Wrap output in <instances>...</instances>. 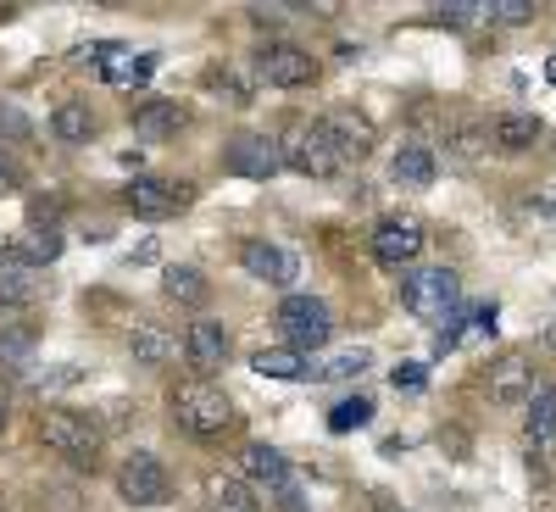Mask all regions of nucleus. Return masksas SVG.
Listing matches in <instances>:
<instances>
[{"label": "nucleus", "instance_id": "46", "mask_svg": "<svg viewBox=\"0 0 556 512\" xmlns=\"http://www.w3.org/2000/svg\"><path fill=\"white\" fill-rule=\"evenodd\" d=\"M551 346H556V329H551Z\"/></svg>", "mask_w": 556, "mask_h": 512}, {"label": "nucleus", "instance_id": "9", "mask_svg": "<svg viewBox=\"0 0 556 512\" xmlns=\"http://www.w3.org/2000/svg\"><path fill=\"white\" fill-rule=\"evenodd\" d=\"M184 362H190V374L195 379H212V374H223V362H228V329L223 323H212V317H201V323H190L184 329Z\"/></svg>", "mask_w": 556, "mask_h": 512}, {"label": "nucleus", "instance_id": "37", "mask_svg": "<svg viewBox=\"0 0 556 512\" xmlns=\"http://www.w3.org/2000/svg\"><path fill=\"white\" fill-rule=\"evenodd\" d=\"M56 217H62V201L56 196H34L28 201V228H56Z\"/></svg>", "mask_w": 556, "mask_h": 512}, {"label": "nucleus", "instance_id": "31", "mask_svg": "<svg viewBox=\"0 0 556 512\" xmlns=\"http://www.w3.org/2000/svg\"><path fill=\"white\" fill-rule=\"evenodd\" d=\"M367 417H374V401L367 396H345L334 412H329V435H351V429H367Z\"/></svg>", "mask_w": 556, "mask_h": 512}, {"label": "nucleus", "instance_id": "4", "mask_svg": "<svg viewBox=\"0 0 556 512\" xmlns=\"http://www.w3.org/2000/svg\"><path fill=\"white\" fill-rule=\"evenodd\" d=\"M278 329H285V340H290V351H323L329 346V335H334V317H329V307H323L317 296H285L278 301Z\"/></svg>", "mask_w": 556, "mask_h": 512}, {"label": "nucleus", "instance_id": "11", "mask_svg": "<svg viewBox=\"0 0 556 512\" xmlns=\"http://www.w3.org/2000/svg\"><path fill=\"white\" fill-rule=\"evenodd\" d=\"M424 223H412V217H390V223H379L374 228V257L384 262V267H406V262H417L424 257Z\"/></svg>", "mask_w": 556, "mask_h": 512}, {"label": "nucleus", "instance_id": "45", "mask_svg": "<svg viewBox=\"0 0 556 512\" xmlns=\"http://www.w3.org/2000/svg\"><path fill=\"white\" fill-rule=\"evenodd\" d=\"M545 78H551V84H556V57H551V62H545Z\"/></svg>", "mask_w": 556, "mask_h": 512}, {"label": "nucleus", "instance_id": "40", "mask_svg": "<svg viewBox=\"0 0 556 512\" xmlns=\"http://www.w3.org/2000/svg\"><path fill=\"white\" fill-rule=\"evenodd\" d=\"M278 512H306V496L295 485H285V490H278Z\"/></svg>", "mask_w": 556, "mask_h": 512}, {"label": "nucleus", "instance_id": "25", "mask_svg": "<svg viewBox=\"0 0 556 512\" xmlns=\"http://www.w3.org/2000/svg\"><path fill=\"white\" fill-rule=\"evenodd\" d=\"M34 346H39V335L28 329V323H12V329H0V367H7V374H28Z\"/></svg>", "mask_w": 556, "mask_h": 512}, {"label": "nucleus", "instance_id": "33", "mask_svg": "<svg viewBox=\"0 0 556 512\" xmlns=\"http://www.w3.org/2000/svg\"><path fill=\"white\" fill-rule=\"evenodd\" d=\"M84 374H78V367H51V374H28V390L34 396H56V390H73Z\"/></svg>", "mask_w": 556, "mask_h": 512}, {"label": "nucleus", "instance_id": "15", "mask_svg": "<svg viewBox=\"0 0 556 512\" xmlns=\"http://www.w3.org/2000/svg\"><path fill=\"white\" fill-rule=\"evenodd\" d=\"M240 474H245L251 485H262L267 496H278L285 485H295V479H290V457L278 451V446H267V440H251V446H245Z\"/></svg>", "mask_w": 556, "mask_h": 512}, {"label": "nucleus", "instance_id": "28", "mask_svg": "<svg viewBox=\"0 0 556 512\" xmlns=\"http://www.w3.org/2000/svg\"><path fill=\"white\" fill-rule=\"evenodd\" d=\"M367 362H374V351H367V346H345L334 357L312 362V379H356V374H367Z\"/></svg>", "mask_w": 556, "mask_h": 512}, {"label": "nucleus", "instance_id": "7", "mask_svg": "<svg viewBox=\"0 0 556 512\" xmlns=\"http://www.w3.org/2000/svg\"><path fill=\"white\" fill-rule=\"evenodd\" d=\"M223 167L235 173V178H273L278 167H285V146L267 134H235L228 139V151H223Z\"/></svg>", "mask_w": 556, "mask_h": 512}, {"label": "nucleus", "instance_id": "26", "mask_svg": "<svg viewBox=\"0 0 556 512\" xmlns=\"http://www.w3.org/2000/svg\"><path fill=\"white\" fill-rule=\"evenodd\" d=\"M51 134L67 139V146H84V139L96 134V112H89L84 101H62V107L51 112Z\"/></svg>", "mask_w": 556, "mask_h": 512}, {"label": "nucleus", "instance_id": "38", "mask_svg": "<svg viewBox=\"0 0 556 512\" xmlns=\"http://www.w3.org/2000/svg\"><path fill=\"white\" fill-rule=\"evenodd\" d=\"M462 323H468V312H451L440 329H434V357H445V351H456L462 346Z\"/></svg>", "mask_w": 556, "mask_h": 512}, {"label": "nucleus", "instance_id": "2", "mask_svg": "<svg viewBox=\"0 0 556 512\" xmlns=\"http://www.w3.org/2000/svg\"><path fill=\"white\" fill-rule=\"evenodd\" d=\"M173 424L190 435V440H223L235 429V407L212 379H184L173 390Z\"/></svg>", "mask_w": 556, "mask_h": 512}, {"label": "nucleus", "instance_id": "30", "mask_svg": "<svg viewBox=\"0 0 556 512\" xmlns=\"http://www.w3.org/2000/svg\"><path fill=\"white\" fill-rule=\"evenodd\" d=\"M34 301H39V285H34L28 267H7V273H0V307L23 312V307H34Z\"/></svg>", "mask_w": 556, "mask_h": 512}, {"label": "nucleus", "instance_id": "8", "mask_svg": "<svg viewBox=\"0 0 556 512\" xmlns=\"http://www.w3.org/2000/svg\"><path fill=\"white\" fill-rule=\"evenodd\" d=\"M256 78L273 84V89H306L317 78V62H312V51H301V45H267V51L256 57Z\"/></svg>", "mask_w": 556, "mask_h": 512}, {"label": "nucleus", "instance_id": "3", "mask_svg": "<svg viewBox=\"0 0 556 512\" xmlns=\"http://www.w3.org/2000/svg\"><path fill=\"white\" fill-rule=\"evenodd\" d=\"M285 167H295V173H306V178H334L345 162H340V146H334V134H329V123H295L285 139Z\"/></svg>", "mask_w": 556, "mask_h": 512}, {"label": "nucleus", "instance_id": "27", "mask_svg": "<svg viewBox=\"0 0 556 512\" xmlns=\"http://www.w3.org/2000/svg\"><path fill=\"white\" fill-rule=\"evenodd\" d=\"M523 412H529V417H523V429H529L534 446H540V440H556V385H540V390L529 396Z\"/></svg>", "mask_w": 556, "mask_h": 512}, {"label": "nucleus", "instance_id": "29", "mask_svg": "<svg viewBox=\"0 0 556 512\" xmlns=\"http://www.w3.org/2000/svg\"><path fill=\"white\" fill-rule=\"evenodd\" d=\"M206 512H256L245 479H212L206 485Z\"/></svg>", "mask_w": 556, "mask_h": 512}, {"label": "nucleus", "instance_id": "14", "mask_svg": "<svg viewBox=\"0 0 556 512\" xmlns=\"http://www.w3.org/2000/svg\"><path fill=\"white\" fill-rule=\"evenodd\" d=\"M440 151L451 157V162H479L484 151H490V123L484 117H473V112H456L451 123H445V134H440Z\"/></svg>", "mask_w": 556, "mask_h": 512}, {"label": "nucleus", "instance_id": "36", "mask_svg": "<svg viewBox=\"0 0 556 512\" xmlns=\"http://www.w3.org/2000/svg\"><path fill=\"white\" fill-rule=\"evenodd\" d=\"M151 73H156V57H134V62L106 67V78H112V84H146Z\"/></svg>", "mask_w": 556, "mask_h": 512}, {"label": "nucleus", "instance_id": "34", "mask_svg": "<svg viewBox=\"0 0 556 512\" xmlns=\"http://www.w3.org/2000/svg\"><path fill=\"white\" fill-rule=\"evenodd\" d=\"M473 17H484V7H468V0H451V7L429 12V23H440V28H468Z\"/></svg>", "mask_w": 556, "mask_h": 512}, {"label": "nucleus", "instance_id": "1", "mask_svg": "<svg viewBox=\"0 0 556 512\" xmlns=\"http://www.w3.org/2000/svg\"><path fill=\"white\" fill-rule=\"evenodd\" d=\"M39 440H45V451H56L62 462H73L84 474L101 462V424H96V412H84V407H45Z\"/></svg>", "mask_w": 556, "mask_h": 512}, {"label": "nucleus", "instance_id": "44", "mask_svg": "<svg viewBox=\"0 0 556 512\" xmlns=\"http://www.w3.org/2000/svg\"><path fill=\"white\" fill-rule=\"evenodd\" d=\"M7 412H12V407H7V396H0V435H7Z\"/></svg>", "mask_w": 556, "mask_h": 512}, {"label": "nucleus", "instance_id": "43", "mask_svg": "<svg viewBox=\"0 0 556 512\" xmlns=\"http://www.w3.org/2000/svg\"><path fill=\"white\" fill-rule=\"evenodd\" d=\"M7 267H17V246H12V240H0V273H7Z\"/></svg>", "mask_w": 556, "mask_h": 512}, {"label": "nucleus", "instance_id": "32", "mask_svg": "<svg viewBox=\"0 0 556 512\" xmlns=\"http://www.w3.org/2000/svg\"><path fill=\"white\" fill-rule=\"evenodd\" d=\"M484 17L501 23V28H529L534 23V7H529V0H490Z\"/></svg>", "mask_w": 556, "mask_h": 512}, {"label": "nucleus", "instance_id": "24", "mask_svg": "<svg viewBox=\"0 0 556 512\" xmlns=\"http://www.w3.org/2000/svg\"><path fill=\"white\" fill-rule=\"evenodd\" d=\"M128 357L139 367H162L173 357V335L156 329V323H134V329H128Z\"/></svg>", "mask_w": 556, "mask_h": 512}, {"label": "nucleus", "instance_id": "6", "mask_svg": "<svg viewBox=\"0 0 556 512\" xmlns=\"http://www.w3.org/2000/svg\"><path fill=\"white\" fill-rule=\"evenodd\" d=\"M117 496L128 507H156L167 501V462L156 451H128L117 462Z\"/></svg>", "mask_w": 556, "mask_h": 512}, {"label": "nucleus", "instance_id": "23", "mask_svg": "<svg viewBox=\"0 0 556 512\" xmlns=\"http://www.w3.org/2000/svg\"><path fill=\"white\" fill-rule=\"evenodd\" d=\"M17 246V267H28V273H39V267H51L56 257H62V235H56V228H28V235H17L12 240Z\"/></svg>", "mask_w": 556, "mask_h": 512}, {"label": "nucleus", "instance_id": "12", "mask_svg": "<svg viewBox=\"0 0 556 512\" xmlns=\"http://www.w3.org/2000/svg\"><path fill=\"white\" fill-rule=\"evenodd\" d=\"M240 267L251 278H262V285H295L301 257L285 246H267V240H240Z\"/></svg>", "mask_w": 556, "mask_h": 512}, {"label": "nucleus", "instance_id": "10", "mask_svg": "<svg viewBox=\"0 0 556 512\" xmlns=\"http://www.w3.org/2000/svg\"><path fill=\"white\" fill-rule=\"evenodd\" d=\"M195 201V190L190 184H162V178H134L128 190H123V207L134 212V217H173L178 207H190Z\"/></svg>", "mask_w": 556, "mask_h": 512}, {"label": "nucleus", "instance_id": "39", "mask_svg": "<svg viewBox=\"0 0 556 512\" xmlns=\"http://www.w3.org/2000/svg\"><path fill=\"white\" fill-rule=\"evenodd\" d=\"M390 385H395V390H424V385H429V367H424V362H401L395 374H390Z\"/></svg>", "mask_w": 556, "mask_h": 512}, {"label": "nucleus", "instance_id": "41", "mask_svg": "<svg viewBox=\"0 0 556 512\" xmlns=\"http://www.w3.org/2000/svg\"><path fill=\"white\" fill-rule=\"evenodd\" d=\"M17 184H23L17 167H12V162H0V196H17Z\"/></svg>", "mask_w": 556, "mask_h": 512}, {"label": "nucleus", "instance_id": "5", "mask_svg": "<svg viewBox=\"0 0 556 512\" xmlns=\"http://www.w3.org/2000/svg\"><path fill=\"white\" fill-rule=\"evenodd\" d=\"M462 301V278L451 267H417L401 278V307L417 317H445Z\"/></svg>", "mask_w": 556, "mask_h": 512}, {"label": "nucleus", "instance_id": "18", "mask_svg": "<svg viewBox=\"0 0 556 512\" xmlns=\"http://www.w3.org/2000/svg\"><path fill=\"white\" fill-rule=\"evenodd\" d=\"M334 134V146H340V162H362L367 151H374V123L356 117V112H334V117H323Z\"/></svg>", "mask_w": 556, "mask_h": 512}, {"label": "nucleus", "instance_id": "42", "mask_svg": "<svg viewBox=\"0 0 556 512\" xmlns=\"http://www.w3.org/2000/svg\"><path fill=\"white\" fill-rule=\"evenodd\" d=\"M128 262H134V267H146V262H156V246L146 240V246H139V251H128Z\"/></svg>", "mask_w": 556, "mask_h": 512}, {"label": "nucleus", "instance_id": "47", "mask_svg": "<svg viewBox=\"0 0 556 512\" xmlns=\"http://www.w3.org/2000/svg\"><path fill=\"white\" fill-rule=\"evenodd\" d=\"M0 512H7V507H0Z\"/></svg>", "mask_w": 556, "mask_h": 512}, {"label": "nucleus", "instance_id": "13", "mask_svg": "<svg viewBox=\"0 0 556 512\" xmlns=\"http://www.w3.org/2000/svg\"><path fill=\"white\" fill-rule=\"evenodd\" d=\"M484 390H490V401L495 407H529V396L540 390L534 385V374H529V357H501V362H490V374H484Z\"/></svg>", "mask_w": 556, "mask_h": 512}, {"label": "nucleus", "instance_id": "17", "mask_svg": "<svg viewBox=\"0 0 556 512\" xmlns=\"http://www.w3.org/2000/svg\"><path fill=\"white\" fill-rule=\"evenodd\" d=\"M162 296H167L173 307H190V312H201V307L212 301V285H206V273H201V267H190V262H173V267L162 273Z\"/></svg>", "mask_w": 556, "mask_h": 512}, {"label": "nucleus", "instance_id": "22", "mask_svg": "<svg viewBox=\"0 0 556 512\" xmlns=\"http://www.w3.org/2000/svg\"><path fill=\"white\" fill-rule=\"evenodd\" d=\"M206 89L223 96V101H235V107H245L256 96V73H245V62H217V67H206Z\"/></svg>", "mask_w": 556, "mask_h": 512}, {"label": "nucleus", "instance_id": "16", "mask_svg": "<svg viewBox=\"0 0 556 512\" xmlns=\"http://www.w3.org/2000/svg\"><path fill=\"white\" fill-rule=\"evenodd\" d=\"M490 146H495L501 157L534 151V146H540V117H534V112H501V117L490 123Z\"/></svg>", "mask_w": 556, "mask_h": 512}, {"label": "nucleus", "instance_id": "21", "mask_svg": "<svg viewBox=\"0 0 556 512\" xmlns=\"http://www.w3.org/2000/svg\"><path fill=\"white\" fill-rule=\"evenodd\" d=\"M390 173H395V184H434V173H440V157L429 151V146H417V139H406V146L390 157Z\"/></svg>", "mask_w": 556, "mask_h": 512}, {"label": "nucleus", "instance_id": "20", "mask_svg": "<svg viewBox=\"0 0 556 512\" xmlns=\"http://www.w3.org/2000/svg\"><path fill=\"white\" fill-rule=\"evenodd\" d=\"M184 123H190V112H184L178 101H146V107H134V134L139 139H167Z\"/></svg>", "mask_w": 556, "mask_h": 512}, {"label": "nucleus", "instance_id": "19", "mask_svg": "<svg viewBox=\"0 0 556 512\" xmlns=\"http://www.w3.org/2000/svg\"><path fill=\"white\" fill-rule=\"evenodd\" d=\"M251 374L295 385V379H312V362H306L301 351H290V346H262V351L251 357Z\"/></svg>", "mask_w": 556, "mask_h": 512}, {"label": "nucleus", "instance_id": "35", "mask_svg": "<svg viewBox=\"0 0 556 512\" xmlns=\"http://www.w3.org/2000/svg\"><path fill=\"white\" fill-rule=\"evenodd\" d=\"M0 139H34V123H28V112L23 107H12V101H0Z\"/></svg>", "mask_w": 556, "mask_h": 512}]
</instances>
